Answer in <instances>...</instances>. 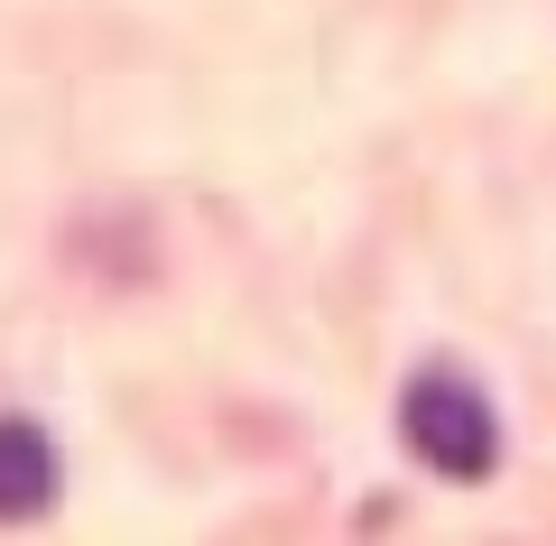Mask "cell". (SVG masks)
Wrapping results in <instances>:
<instances>
[{"instance_id":"obj_1","label":"cell","mask_w":556,"mask_h":546,"mask_svg":"<svg viewBox=\"0 0 556 546\" xmlns=\"http://www.w3.org/2000/svg\"><path fill=\"white\" fill-rule=\"evenodd\" d=\"M399 435H408L417 464L445 472V482H482V472H492V454H501L492 398H482L464 371H417L408 398H399Z\"/></svg>"},{"instance_id":"obj_2","label":"cell","mask_w":556,"mask_h":546,"mask_svg":"<svg viewBox=\"0 0 556 546\" xmlns=\"http://www.w3.org/2000/svg\"><path fill=\"white\" fill-rule=\"evenodd\" d=\"M56 500V445L28 417H0V519H38Z\"/></svg>"}]
</instances>
